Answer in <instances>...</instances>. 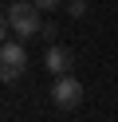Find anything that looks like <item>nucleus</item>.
I'll return each instance as SVG.
<instances>
[{
    "instance_id": "1",
    "label": "nucleus",
    "mask_w": 118,
    "mask_h": 122,
    "mask_svg": "<svg viewBox=\"0 0 118 122\" xmlns=\"http://www.w3.org/2000/svg\"><path fill=\"white\" fill-rule=\"evenodd\" d=\"M4 24H8V32H16L20 40H36V36L43 32V20H39L36 0H12L8 12H4Z\"/></svg>"
},
{
    "instance_id": "2",
    "label": "nucleus",
    "mask_w": 118,
    "mask_h": 122,
    "mask_svg": "<svg viewBox=\"0 0 118 122\" xmlns=\"http://www.w3.org/2000/svg\"><path fill=\"white\" fill-rule=\"evenodd\" d=\"M24 67H28L24 43H4V47H0V79H4V83H16L24 75Z\"/></svg>"
},
{
    "instance_id": "3",
    "label": "nucleus",
    "mask_w": 118,
    "mask_h": 122,
    "mask_svg": "<svg viewBox=\"0 0 118 122\" xmlns=\"http://www.w3.org/2000/svg\"><path fill=\"white\" fill-rule=\"evenodd\" d=\"M51 102L59 106V110H75V106L83 102V83H79L75 75L55 79V87H51Z\"/></svg>"
},
{
    "instance_id": "4",
    "label": "nucleus",
    "mask_w": 118,
    "mask_h": 122,
    "mask_svg": "<svg viewBox=\"0 0 118 122\" xmlns=\"http://www.w3.org/2000/svg\"><path fill=\"white\" fill-rule=\"evenodd\" d=\"M43 67L55 75V79H63V75H71V67H75V55H71L67 47H59V43H51L43 55Z\"/></svg>"
},
{
    "instance_id": "5",
    "label": "nucleus",
    "mask_w": 118,
    "mask_h": 122,
    "mask_svg": "<svg viewBox=\"0 0 118 122\" xmlns=\"http://www.w3.org/2000/svg\"><path fill=\"white\" fill-rule=\"evenodd\" d=\"M59 4H63V0H36V8H39V12H55Z\"/></svg>"
},
{
    "instance_id": "6",
    "label": "nucleus",
    "mask_w": 118,
    "mask_h": 122,
    "mask_svg": "<svg viewBox=\"0 0 118 122\" xmlns=\"http://www.w3.org/2000/svg\"><path fill=\"white\" fill-rule=\"evenodd\" d=\"M67 12H71V16H83V12H87V0H71Z\"/></svg>"
},
{
    "instance_id": "7",
    "label": "nucleus",
    "mask_w": 118,
    "mask_h": 122,
    "mask_svg": "<svg viewBox=\"0 0 118 122\" xmlns=\"http://www.w3.org/2000/svg\"><path fill=\"white\" fill-rule=\"evenodd\" d=\"M39 40H47V47H51V43H55V28H51V24H43V32H39Z\"/></svg>"
}]
</instances>
